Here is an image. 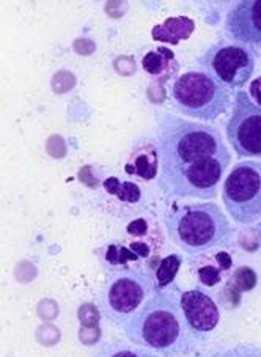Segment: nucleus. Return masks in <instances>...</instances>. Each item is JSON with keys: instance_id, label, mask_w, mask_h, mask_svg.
<instances>
[{"instance_id": "4468645a", "label": "nucleus", "mask_w": 261, "mask_h": 357, "mask_svg": "<svg viewBox=\"0 0 261 357\" xmlns=\"http://www.w3.org/2000/svg\"><path fill=\"white\" fill-rule=\"evenodd\" d=\"M93 357H159L150 349L137 347L134 343L126 342H107L103 343Z\"/></svg>"}, {"instance_id": "2eb2a0df", "label": "nucleus", "mask_w": 261, "mask_h": 357, "mask_svg": "<svg viewBox=\"0 0 261 357\" xmlns=\"http://www.w3.org/2000/svg\"><path fill=\"white\" fill-rule=\"evenodd\" d=\"M179 264H181V257H178V255L167 257L165 260L161 263V266L156 273L158 288H165V287L172 285L173 280H175L178 269H179Z\"/></svg>"}, {"instance_id": "9d476101", "label": "nucleus", "mask_w": 261, "mask_h": 357, "mask_svg": "<svg viewBox=\"0 0 261 357\" xmlns=\"http://www.w3.org/2000/svg\"><path fill=\"white\" fill-rule=\"evenodd\" d=\"M181 307L192 335L198 343L207 340L221 321V312L216 301L200 288L181 291Z\"/></svg>"}, {"instance_id": "423d86ee", "label": "nucleus", "mask_w": 261, "mask_h": 357, "mask_svg": "<svg viewBox=\"0 0 261 357\" xmlns=\"http://www.w3.org/2000/svg\"><path fill=\"white\" fill-rule=\"evenodd\" d=\"M222 200L234 222L252 225L261 220V161L238 162L223 181Z\"/></svg>"}, {"instance_id": "dca6fc26", "label": "nucleus", "mask_w": 261, "mask_h": 357, "mask_svg": "<svg viewBox=\"0 0 261 357\" xmlns=\"http://www.w3.org/2000/svg\"><path fill=\"white\" fill-rule=\"evenodd\" d=\"M104 186L110 194L118 195L121 200L134 202V199L129 194H134L135 197H140V189L135 186L134 183H120V180H117V178H110V180L104 183Z\"/></svg>"}, {"instance_id": "6ab92c4d", "label": "nucleus", "mask_w": 261, "mask_h": 357, "mask_svg": "<svg viewBox=\"0 0 261 357\" xmlns=\"http://www.w3.org/2000/svg\"><path fill=\"white\" fill-rule=\"evenodd\" d=\"M248 96H251L252 101L261 109V76L253 79L251 82V87H248Z\"/></svg>"}, {"instance_id": "20e7f679", "label": "nucleus", "mask_w": 261, "mask_h": 357, "mask_svg": "<svg viewBox=\"0 0 261 357\" xmlns=\"http://www.w3.org/2000/svg\"><path fill=\"white\" fill-rule=\"evenodd\" d=\"M158 290L151 271L142 268H115L105 277L98 296V307L110 324L123 326Z\"/></svg>"}, {"instance_id": "1a4fd4ad", "label": "nucleus", "mask_w": 261, "mask_h": 357, "mask_svg": "<svg viewBox=\"0 0 261 357\" xmlns=\"http://www.w3.org/2000/svg\"><path fill=\"white\" fill-rule=\"evenodd\" d=\"M225 33L236 45L261 49V0L236 2L225 17Z\"/></svg>"}, {"instance_id": "f3484780", "label": "nucleus", "mask_w": 261, "mask_h": 357, "mask_svg": "<svg viewBox=\"0 0 261 357\" xmlns=\"http://www.w3.org/2000/svg\"><path fill=\"white\" fill-rule=\"evenodd\" d=\"M217 357H261V347L255 343H238L223 349Z\"/></svg>"}, {"instance_id": "f03ea898", "label": "nucleus", "mask_w": 261, "mask_h": 357, "mask_svg": "<svg viewBox=\"0 0 261 357\" xmlns=\"http://www.w3.org/2000/svg\"><path fill=\"white\" fill-rule=\"evenodd\" d=\"M130 343L164 357L191 354L198 347L186 321L178 285L158 288L123 326Z\"/></svg>"}, {"instance_id": "a211bd4d", "label": "nucleus", "mask_w": 261, "mask_h": 357, "mask_svg": "<svg viewBox=\"0 0 261 357\" xmlns=\"http://www.w3.org/2000/svg\"><path fill=\"white\" fill-rule=\"evenodd\" d=\"M221 271L222 269L207 266V268L200 269L198 275H200L202 283H204V285H208V287H213V285H216V283H219V280H221Z\"/></svg>"}, {"instance_id": "6e6552de", "label": "nucleus", "mask_w": 261, "mask_h": 357, "mask_svg": "<svg viewBox=\"0 0 261 357\" xmlns=\"http://www.w3.org/2000/svg\"><path fill=\"white\" fill-rule=\"evenodd\" d=\"M227 135L236 155L261 159V109L244 90L236 93Z\"/></svg>"}, {"instance_id": "9b49d317", "label": "nucleus", "mask_w": 261, "mask_h": 357, "mask_svg": "<svg viewBox=\"0 0 261 357\" xmlns=\"http://www.w3.org/2000/svg\"><path fill=\"white\" fill-rule=\"evenodd\" d=\"M159 169V150L158 144L147 139V144L140 142L130 151L129 161L126 164L128 174L137 175L144 180H153Z\"/></svg>"}, {"instance_id": "f257e3e1", "label": "nucleus", "mask_w": 261, "mask_h": 357, "mask_svg": "<svg viewBox=\"0 0 261 357\" xmlns=\"http://www.w3.org/2000/svg\"><path fill=\"white\" fill-rule=\"evenodd\" d=\"M159 189L167 197L213 200L232 162L219 129L200 121L158 115Z\"/></svg>"}, {"instance_id": "ddd939ff", "label": "nucleus", "mask_w": 261, "mask_h": 357, "mask_svg": "<svg viewBox=\"0 0 261 357\" xmlns=\"http://www.w3.org/2000/svg\"><path fill=\"white\" fill-rule=\"evenodd\" d=\"M142 66L148 75L159 79V81H167L179 70L175 54L165 47H158L148 52L142 59Z\"/></svg>"}, {"instance_id": "39448f33", "label": "nucleus", "mask_w": 261, "mask_h": 357, "mask_svg": "<svg viewBox=\"0 0 261 357\" xmlns=\"http://www.w3.org/2000/svg\"><path fill=\"white\" fill-rule=\"evenodd\" d=\"M172 101L179 115L213 121L228 110L230 93L204 71H188L173 82Z\"/></svg>"}, {"instance_id": "7ed1b4c3", "label": "nucleus", "mask_w": 261, "mask_h": 357, "mask_svg": "<svg viewBox=\"0 0 261 357\" xmlns=\"http://www.w3.org/2000/svg\"><path fill=\"white\" fill-rule=\"evenodd\" d=\"M164 222L169 238L189 255L228 245L236 235L227 214L213 202L173 205Z\"/></svg>"}, {"instance_id": "f8f14e48", "label": "nucleus", "mask_w": 261, "mask_h": 357, "mask_svg": "<svg viewBox=\"0 0 261 357\" xmlns=\"http://www.w3.org/2000/svg\"><path fill=\"white\" fill-rule=\"evenodd\" d=\"M195 30V22L188 16H172L154 26L151 30V36L154 41L167 43V45L177 46L179 43L191 38V35Z\"/></svg>"}, {"instance_id": "0eeeda50", "label": "nucleus", "mask_w": 261, "mask_h": 357, "mask_svg": "<svg viewBox=\"0 0 261 357\" xmlns=\"http://www.w3.org/2000/svg\"><path fill=\"white\" fill-rule=\"evenodd\" d=\"M198 63L222 87L234 90L242 89L251 81L257 66V57L251 47L219 41L207 49V52L198 59Z\"/></svg>"}]
</instances>
